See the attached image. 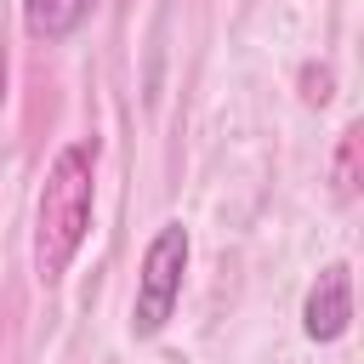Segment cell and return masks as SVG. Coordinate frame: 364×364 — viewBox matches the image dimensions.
<instances>
[{"label": "cell", "mask_w": 364, "mask_h": 364, "mask_svg": "<svg viewBox=\"0 0 364 364\" xmlns=\"http://www.w3.org/2000/svg\"><path fill=\"white\" fill-rule=\"evenodd\" d=\"M347 324H353V273H347V262H330L301 301V330H307V341H341Z\"/></svg>", "instance_id": "3"}, {"label": "cell", "mask_w": 364, "mask_h": 364, "mask_svg": "<svg viewBox=\"0 0 364 364\" xmlns=\"http://www.w3.org/2000/svg\"><path fill=\"white\" fill-rule=\"evenodd\" d=\"M91 210H97V142H63L46 182H40V199H34V273L40 284H57L85 233H91Z\"/></svg>", "instance_id": "1"}, {"label": "cell", "mask_w": 364, "mask_h": 364, "mask_svg": "<svg viewBox=\"0 0 364 364\" xmlns=\"http://www.w3.org/2000/svg\"><path fill=\"white\" fill-rule=\"evenodd\" d=\"M188 250H193V239H188L182 222H165V228L148 239L142 273H136V301H131V336H136V341H148V336H159V330L171 324V313H176V301H182Z\"/></svg>", "instance_id": "2"}, {"label": "cell", "mask_w": 364, "mask_h": 364, "mask_svg": "<svg viewBox=\"0 0 364 364\" xmlns=\"http://www.w3.org/2000/svg\"><path fill=\"white\" fill-rule=\"evenodd\" d=\"M91 0H23V23L34 40H68L85 23Z\"/></svg>", "instance_id": "4"}]
</instances>
